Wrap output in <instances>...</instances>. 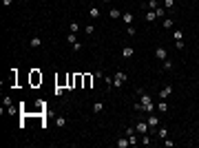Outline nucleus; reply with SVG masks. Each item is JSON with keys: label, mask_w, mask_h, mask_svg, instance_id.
<instances>
[{"label": "nucleus", "mask_w": 199, "mask_h": 148, "mask_svg": "<svg viewBox=\"0 0 199 148\" xmlns=\"http://www.w3.org/2000/svg\"><path fill=\"white\" fill-rule=\"evenodd\" d=\"M140 102H142V111H146V113H153L155 104H153L150 95H144V93H140Z\"/></svg>", "instance_id": "1"}, {"label": "nucleus", "mask_w": 199, "mask_h": 148, "mask_svg": "<svg viewBox=\"0 0 199 148\" xmlns=\"http://www.w3.org/2000/svg\"><path fill=\"white\" fill-rule=\"evenodd\" d=\"M124 82H126V73H124V71H117L115 77H113V86H115V89H120Z\"/></svg>", "instance_id": "2"}, {"label": "nucleus", "mask_w": 199, "mask_h": 148, "mask_svg": "<svg viewBox=\"0 0 199 148\" xmlns=\"http://www.w3.org/2000/svg\"><path fill=\"white\" fill-rule=\"evenodd\" d=\"M29 82H31V86L42 84V73H40V71H31V75H29Z\"/></svg>", "instance_id": "3"}, {"label": "nucleus", "mask_w": 199, "mask_h": 148, "mask_svg": "<svg viewBox=\"0 0 199 148\" xmlns=\"http://www.w3.org/2000/svg\"><path fill=\"white\" fill-rule=\"evenodd\" d=\"M148 126L150 128H157V124H159V115H155V113H148Z\"/></svg>", "instance_id": "4"}, {"label": "nucleus", "mask_w": 199, "mask_h": 148, "mask_svg": "<svg viewBox=\"0 0 199 148\" xmlns=\"http://www.w3.org/2000/svg\"><path fill=\"white\" fill-rule=\"evenodd\" d=\"M146 128H148V122H137L135 124V131L140 133V135H146Z\"/></svg>", "instance_id": "5"}, {"label": "nucleus", "mask_w": 199, "mask_h": 148, "mask_svg": "<svg viewBox=\"0 0 199 148\" xmlns=\"http://www.w3.org/2000/svg\"><path fill=\"white\" fill-rule=\"evenodd\" d=\"M155 58H157V60H166V58H168V53H166L164 47H157V49H155Z\"/></svg>", "instance_id": "6"}, {"label": "nucleus", "mask_w": 199, "mask_h": 148, "mask_svg": "<svg viewBox=\"0 0 199 148\" xmlns=\"http://www.w3.org/2000/svg\"><path fill=\"white\" fill-rule=\"evenodd\" d=\"M155 106H157V113H159V115H164V113H168V104H166L164 99H162L159 104H155Z\"/></svg>", "instance_id": "7"}, {"label": "nucleus", "mask_w": 199, "mask_h": 148, "mask_svg": "<svg viewBox=\"0 0 199 148\" xmlns=\"http://www.w3.org/2000/svg\"><path fill=\"white\" fill-rule=\"evenodd\" d=\"M133 53H135V51H133V47H124V49H122V58H133Z\"/></svg>", "instance_id": "8"}, {"label": "nucleus", "mask_w": 199, "mask_h": 148, "mask_svg": "<svg viewBox=\"0 0 199 148\" xmlns=\"http://www.w3.org/2000/svg\"><path fill=\"white\" fill-rule=\"evenodd\" d=\"M80 86H84V75L75 73V89H80Z\"/></svg>", "instance_id": "9"}, {"label": "nucleus", "mask_w": 199, "mask_h": 148, "mask_svg": "<svg viewBox=\"0 0 199 148\" xmlns=\"http://www.w3.org/2000/svg\"><path fill=\"white\" fill-rule=\"evenodd\" d=\"M128 146H131L128 137H122V139H117V148H128Z\"/></svg>", "instance_id": "10"}, {"label": "nucleus", "mask_w": 199, "mask_h": 148, "mask_svg": "<svg viewBox=\"0 0 199 148\" xmlns=\"http://www.w3.org/2000/svg\"><path fill=\"white\" fill-rule=\"evenodd\" d=\"M170 91H173V89H170V86H164V89L159 91V97H162V99H166V97H168V95H170Z\"/></svg>", "instance_id": "11"}, {"label": "nucleus", "mask_w": 199, "mask_h": 148, "mask_svg": "<svg viewBox=\"0 0 199 148\" xmlns=\"http://www.w3.org/2000/svg\"><path fill=\"white\" fill-rule=\"evenodd\" d=\"M91 84H93V77L89 73H84V89H91Z\"/></svg>", "instance_id": "12"}, {"label": "nucleus", "mask_w": 199, "mask_h": 148, "mask_svg": "<svg viewBox=\"0 0 199 148\" xmlns=\"http://www.w3.org/2000/svg\"><path fill=\"white\" fill-rule=\"evenodd\" d=\"M29 44H31L33 49H38V47H40V44H42V40H40V38H38V35H35V38H31V42H29Z\"/></svg>", "instance_id": "13"}, {"label": "nucleus", "mask_w": 199, "mask_h": 148, "mask_svg": "<svg viewBox=\"0 0 199 148\" xmlns=\"http://www.w3.org/2000/svg\"><path fill=\"white\" fill-rule=\"evenodd\" d=\"M122 20H124V22H126V27H128V25L133 22V20H135V18H133V13H124V16H122Z\"/></svg>", "instance_id": "14"}, {"label": "nucleus", "mask_w": 199, "mask_h": 148, "mask_svg": "<svg viewBox=\"0 0 199 148\" xmlns=\"http://www.w3.org/2000/svg\"><path fill=\"white\" fill-rule=\"evenodd\" d=\"M157 135L162 137V139H166V137H168V128H166V126L164 128H157Z\"/></svg>", "instance_id": "15"}, {"label": "nucleus", "mask_w": 199, "mask_h": 148, "mask_svg": "<svg viewBox=\"0 0 199 148\" xmlns=\"http://www.w3.org/2000/svg\"><path fill=\"white\" fill-rule=\"evenodd\" d=\"M102 108H104V104H102V102H95V104H93V113H102Z\"/></svg>", "instance_id": "16"}, {"label": "nucleus", "mask_w": 199, "mask_h": 148, "mask_svg": "<svg viewBox=\"0 0 199 148\" xmlns=\"http://www.w3.org/2000/svg\"><path fill=\"white\" fill-rule=\"evenodd\" d=\"M164 29H173V18H164Z\"/></svg>", "instance_id": "17"}, {"label": "nucleus", "mask_w": 199, "mask_h": 148, "mask_svg": "<svg viewBox=\"0 0 199 148\" xmlns=\"http://www.w3.org/2000/svg\"><path fill=\"white\" fill-rule=\"evenodd\" d=\"M53 93H55V95H62V93H64V86H58V84H55V89H53Z\"/></svg>", "instance_id": "18"}, {"label": "nucleus", "mask_w": 199, "mask_h": 148, "mask_svg": "<svg viewBox=\"0 0 199 148\" xmlns=\"http://www.w3.org/2000/svg\"><path fill=\"white\" fill-rule=\"evenodd\" d=\"M55 84H58V86H64V84H66V75H62V77H58V80H55Z\"/></svg>", "instance_id": "19"}, {"label": "nucleus", "mask_w": 199, "mask_h": 148, "mask_svg": "<svg viewBox=\"0 0 199 148\" xmlns=\"http://www.w3.org/2000/svg\"><path fill=\"white\" fill-rule=\"evenodd\" d=\"M89 13H91V18H97V16H100V9H97V7H91V11H89Z\"/></svg>", "instance_id": "20"}, {"label": "nucleus", "mask_w": 199, "mask_h": 148, "mask_svg": "<svg viewBox=\"0 0 199 148\" xmlns=\"http://www.w3.org/2000/svg\"><path fill=\"white\" fill-rule=\"evenodd\" d=\"M164 7L166 9H173L175 7V0H164Z\"/></svg>", "instance_id": "21"}, {"label": "nucleus", "mask_w": 199, "mask_h": 148, "mask_svg": "<svg viewBox=\"0 0 199 148\" xmlns=\"http://www.w3.org/2000/svg\"><path fill=\"white\" fill-rule=\"evenodd\" d=\"M155 18H157V16H155V11H148V13H146V20H148V22H153Z\"/></svg>", "instance_id": "22"}, {"label": "nucleus", "mask_w": 199, "mask_h": 148, "mask_svg": "<svg viewBox=\"0 0 199 148\" xmlns=\"http://www.w3.org/2000/svg\"><path fill=\"white\" fill-rule=\"evenodd\" d=\"M66 42H69V44H75V42H77V40H75V33H71V35H66Z\"/></svg>", "instance_id": "23"}, {"label": "nucleus", "mask_w": 199, "mask_h": 148, "mask_svg": "<svg viewBox=\"0 0 199 148\" xmlns=\"http://www.w3.org/2000/svg\"><path fill=\"white\" fill-rule=\"evenodd\" d=\"M155 16H157V18H164V7H157V9H155Z\"/></svg>", "instance_id": "24"}, {"label": "nucleus", "mask_w": 199, "mask_h": 148, "mask_svg": "<svg viewBox=\"0 0 199 148\" xmlns=\"http://www.w3.org/2000/svg\"><path fill=\"white\" fill-rule=\"evenodd\" d=\"M69 29H71V33H77V29H80V27H77V22H71V25H69Z\"/></svg>", "instance_id": "25"}, {"label": "nucleus", "mask_w": 199, "mask_h": 148, "mask_svg": "<svg viewBox=\"0 0 199 148\" xmlns=\"http://www.w3.org/2000/svg\"><path fill=\"white\" fill-rule=\"evenodd\" d=\"M111 18H122V13H120L117 9H111Z\"/></svg>", "instance_id": "26"}, {"label": "nucleus", "mask_w": 199, "mask_h": 148, "mask_svg": "<svg viewBox=\"0 0 199 148\" xmlns=\"http://www.w3.org/2000/svg\"><path fill=\"white\" fill-rule=\"evenodd\" d=\"M142 144H146V146L150 144V137H148V135H142Z\"/></svg>", "instance_id": "27"}, {"label": "nucleus", "mask_w": 199, "mask_h": 148, "mask_svg": "<svg viewBox=\"0 0 199 148\" xmlns=\"http://www.w3.org/2000/svg\"><path fill=\"white\" fill-rule=\"evenodd\" d=\"M164 69H173V62H170V60H168V58L164 60Z\"/></svg>", "instance_id": "28"}, {"label": "nucleus", "mask_w": 199, "mask_h": 148, "mask_svg": "<svg viewBox=\"0 0 199 148\" xmlns=\"http://www.w3.org/2000/svg\"><path fill=\"white\" fill-rule=\"evenodd\" d=\"M71 47H73V51H80L82 49V42H75V44H71Z\"/></svg>", "instance_id": "29"}, {"label": "nucleus", "mask_w": 199, "mask_h": 148, "mask_svg": "<svg viewBox=\"0 0 199 148\" xmlns=\"http://www.w3.org/2000/svg\"><path fill=\"white\" fill-rule=\"evenodd\" d=\"M173 38L175 40H182V31H173Z\"/></svg>", "instance_id": "30"}, {"label": "nucleus", "mask_w": 199, "mask_h": 148, "mask_svg": "<svg viewBox=\"0 0 199 148\" xmlns=\"http://www.w3.org/2000/svg\"><path fill=\"white\" fill-rule=\"evenodd\" d=\"M128 141H131V144H137V137H135V133H133V135H128Z\"/></svg>", "instance_id": "31"}, {"label": "nucleus", "mask_w": 199, "mask_h": 148, "mask_svg": "<svg viewBox=\"0 0 199 148\" xmlns=\"http://www.w3.org/2000/svg\"><path fill=\"white\" fill-rule=\"evenodd\" d=\"M164 146H168V148H170V146H175V141H170L168 137H166V139H164Z\"/></svg>", "instance_id": "32"}, {"label": "nucleus", "mask_w": 199, "mask_h": 148, "mask_svg": "<svg viewBox=\"0 0 199 148\" xmlns=\"http://www.w3.org/2000/svg\"><path fill=\"white\" fill-rule=\"evenodd\" d=\"M84 31H86L89 35H91V33H93V25H86V27H84Z\"/></svg>", "instance_id": "33"}, {"label": "nucleus", "mask_w": 199, "mask_h": 148, "mask_svg": "<svg viewBox=\"0 0 199 148\" xmlns=\"http://www.w3.org/2000/svg\"><path fill=\"white\" fill-rule=\"evenodd\" d=\"M64 124H66V119H64L62 115H60V117H58V126H64Z\"/></svg>", "instance_id": "34"}, {"label": "nucleus", "mask_w": 199, "mask_h": 148, "mask_svg": "<svg viewBox=\"0 0 199 148\" xmlns=\"http://www.w3.org/2000/svg\"><path fill=\"white\" fill-rule=\"evenodd\" d=\"M2 5H5V7H9V5H11V0H2Z\"/></svg>", "instance_id": "35"}, {"label": "nucleus", "mask_w": 199, "mask_h": 148, "mask_svg": "<svg viewBox=\"0 0 199 148\" xmlns=\"http://www.w3.org/2000/svg\"><path fill=\"white\" fill-rule=\"evenodd\" d=\"M104 2H111V0H104Z\"/></svg>", "instance_id": "36"}]
</instances>
